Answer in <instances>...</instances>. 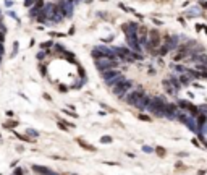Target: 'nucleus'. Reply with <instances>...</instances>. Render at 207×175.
<instances>
[{
  "label": "nucleus",
  "instance_id": "f257e3e1",
  "mask_svg": "<svg viewBox=\"0 0 207 175\" xmlns=\"http://www.w3.org/2000/svg\"><path fill=\"white\" fill-rule=\"evenodd\" d=\"M165 107H167L165 99L160 97V96H155V97H152L150 106L147 110H149L150 114H154L155 117H165Z\"/></svg>",
  "mask_w": 207,
  "mask_h": 175
},
{
  "label": "nucleus",
  "instance_id": "f03ea898",
  "mask_svg": "<svg viewBox=\"0 0 207 175\" xmlns=\"http://www.w3.org/2000/svg\"><path fill=\"white\" fill-rule=\"evenodd\" d=\"M96 67H97L100 71H105V70H112L118 67V58H109V57H102L96 60Z\"/></svg>",
  "mask_w": 207,
  "mask_h": 175
},
{
  "label": "nucleus",
  "instance_id": "7ed1b4c3",
  "mask_svg": "<svg viewBox=\"0 0 207 175\" xmlns=\"http://www.w3.org/2000/svg\"><path fill=\"white\" fill-rule=\"evenodd\" d=\"M160 44H162V41H160V34H158L157 29H152V31H149V45H147V49H149V50L158 49V47H160Z\"/></svg>",
  "mask_w": 207,
  "mask_h": 175
},
{
  "label": "nucleus",
  "instance_id": "20e7f679",
  "mask_svg": "<svg viewBox=\"0 0 207 175\" xmlns=\"http://www.w3.org/2000/svg\"><path fill=\"white\" fill-rule=\"evenodd\" d=\"M133 88V81H130V80H125V81H122L120 84H117L113 88V94H117L118 97H122L123 94H126L128 91Z\"/></svg>",
  "mask_w": 207,
  "mask_h": 175
},
{
  "label": "nucleus",
  "instance_id": "39448f33",
  "mask_svg": "<svg viewBox=\"0 0 207 175\" xmlns=\"http://www.w3.org/2000/svg\"><path fill=\"white\" fill-rule=\"evenodd\" d=\"M126 44H128V47H130L133 52H139L141 54V47L142 45L139 44L138 34H128V36H126Z\"/></svg>",
  "mask_w": 207,
  "mask_h": 175
},
{
  "label": "nucleus",
  "instance_id": "423d86ee",
  "mask_svg": "<svg viewBox=\"0 0 207 175\" xmlns=\"http://www.w3.org/2000/svg\"><path fill=\"white\" fill-rule=\"evenodd\" d=\"M142 96H144V93H142L141 89H134V91H131L130 94H128V96H126V99L125 101L128 102V104H130V106H136V104H138L139 101H141V97Z\"/></svg>",
  "mask_w": 207,
  "mask_h": 175
},
{
  "label": "nucleus",
  "instance_id": "0eeeda50",
  "mask_svg": "<svg viewBox=\"0 0 207 175\" xmlns=\"http://www.w3.org/2000/svg\"><path fill=\"white\" fill-rule=\"evenodd\" d=\"M60 8H61V12H63V15H65L66 18H70L71 15H73V3H71L70 0H61Z\"/></svg>",
  "mask_w": 207,
  "mask_h": 175
},
{
  "label": "nucleus",
  "instance_id": "6e6552de",
  "mask_svg": "<svg viewBox=\"0 0 207 175\" xmlns=\"http://www.w3.org/2000/svg\"><path fill=\"white\" fill-rule=\"evenodd\" d=\"M163 45H165L168 50L178 49V36H167V37H165V42H163Z\"/></svg>",
  "mask_w": 207,
  "mask_h": 175
},
{
  "label": "nucleus",
  "instance_id": "1a4fd4ad",
  "mask_svg": "<svg viewBox=\"0 0 207 175\" xmlns=\"http://www.w3.org/2000/svg\"><path fill=\"white\" fill-rule=\"evenodd\" d=\"M150 101H152V97H150V96H147V94H144V96L141 97V101H139L134 107H136V109H139V110H147V109H149V106H150Z\"/></svg>",
  "mask_w": 207,
  "mask_h": 175
},
{
  "label": "nucleus",
  "instance_id": "9d476101",
  "mask_svg": "<svg viewBox=\"0 0 207 175\" xmlns=\"http://www.w3.org/2000/svg\"><path fill=\"white\" fill-rule=\"evenodd\" d=\"M162 84H163L165 91H167L168 94H170V96H176V94H178V89H176V86H175L173 83L170 81V80H163Z\"/></svg>",
  "mask_w": 207,
  "mask_h": 175
},
{
  "label": "nucleus",
  "instance_id": "9b49d317",
  "mask_svg": "<svg viewBox=\"0 0 207 175\" xmlns=\"http://www.w3.org/2000/svg\"><path fill=\"white\" fill-rule=\"evenodd\" d=\"M120 75V71H117L115 68L112 70H105V71H102V78H104V81H110V80H113L115 76H118Z\"/></svg>",
  "mask_w": 207,
  "mask_h": 175
},
{
  "label": "nucleus",
  "instance_id": "f8f14e48",
  "mask_svg": "<svg viewBox=\"0 0 207 175\" xmlns=\"http://www.w3.org/2000/svg\"><path fill=\"white\" fill-rule=\"evenodd\" d=\"M33 170L37 172V174H41V175H57L55 172H52L50 169H47V167H44V165H33Z\"/></svg>",
  "mask_w": 207,
  "mask_h": 175
},
{
  "label": "nucleus",
  "instance_id": "ddd939ff",
  "mask_svg": "<svg viewBox=\"0 0 207 175\" xmlns=\"http://www.w3.org/2000/svg\"><path fill=\"white\" fill-rule=\"evenodd\" d=\"M122 81H125V76H123L122 73L118 75V76H115L113 80H110V81H107V86H112V88H115L117 84H120Z\"/></svg>",
  "mask_w": 207,
  "mask_h": 175
},
{
  "label": "nucleus",
  "instance_id": "4468645a",
  "mask_svg": "<svg viewBox=\"0 0 207 175\" xmlns=\"http://www.w3.org/2000/svg\"><path fill=\"white\" fill-rule=\"evenodd\" d=\"M197 13H199L197 8H193V10H189V12L186 13V16L188 18H194V15H197Z\"/></svg>",
  "mask_w": 207,
  "mask_h": 175
},
{
  "label": "nucleus",
  "instance_id": "2eb2a0df",
  "mask_svg": "<svg viewBox=\"0 0 207 175\" xmlns=\"http://www.w3.org/2000/svg\"><path fill=\"white\" fill-rule=\"evenodd\" d=\"M199 112L202 115H207V106H199Z\"/></svg>",
  "mask_w": 207,
  "mask_h": 175
},
{
  "label": "nucleus",
  "instance_id": "dca6fc26",
  "mask_svg": "<svg viewBox=\"0 0 207 175\" xmlns=\"http://www.w3.org/2000/svg\"><path fill=\"white\" fill-rule=\"evenodd\" d=\"M100 141H102V143H110V141H112V138H110V136H102Z\"/></svg>",
  "mask_w": 207,
  "mask_h": 175
},
{
  "label": "nucleus",
  "instance_id": "f3484780",
  "mask_svg": "<svg viewBox=\"0 0 207 175\" xmlns=\"http://www.w3.org/2000/svg\"><path fill=\"white\" fill-rule=\"evenodd\" d=\"M33 3H36V0H25V5H26V7H31Z\"/></svg>",
  "mask_w": 207,
  "mask_h": 175
},
{
  "label": "nucleus",
  "instance_id": "a211bd4d",
  "mask_svg": "<svg viewBox=\"0 0 207 175\" xmlns=\"http://www.w3.org/2000/svg\"><path fill=\"white\" fill-rule=\"evenodd\" d=\"M18 122H12V123H5V128H10V126H16Z\"/></svg>",
  "mask_w": 207,
  "mask_h": 175
},
{
  "label": "nucleus",
  "instance_id": "6ab92c4d",
  "mask_svg": "<svg viewBox=\"0 0 207 175\" xmlns=\"http://www.w3.org/2000/svg\"><path fill=\"white\" fill-rule=\"evenodd\" d=\"M28 133L31 135V136H37V135H39V133H37V131H36V130H28Z\"/></svg>",
  "mask_w": 207,
  "mask_h": 175
},
{
  "label": "nucleus",
  "instance_id": "aec40b11",
  "mask_svg": "<svg viewBox=\"0 0 207 175\" xmlns=\"http://www.w3.org/2000/svg\"><path fill=\"white\" fill-rule=\"evenodd\" d=\"M142 149L146 151V152H152V148H149V146H144V148H142Z\"/></svg>",
  "mask_w": 207,
  "mask_h": 175
},
{
  "label": "nucleus",
  "instance_id": "412c9836",
  "mask_svg": "<svg viewBox=\"0 0 207 175\" xmlns=\"http://www.w3.org/2000/svg\"><path fill=\"white\" fill-rule=\"evenodd\" d=\"M15 175H23V170H21V169H16V170H15Z\"/></svg>",
  "mask_w": 207,
  "mask_h": 175
},
{
  "label": "nucleus",
  "instance_id": "4be33fe9",
  "mask_svg": "<svg viewBox=\"0 0 207 175\" xmlns=\"http://www.w3.org/2000/svg\"><path fill=\"white\" fill-rule=\"evenodd\" d=\"M44 57H45L44 52H39V54H37V58H44Z\"/></svg>",
  "mask_w": 207,
  "mask_h": 175
},
{
  "label": "nucleus",
  "instance_id": "5701e85b",
  "mask_svg": "<svg viewBox=\"0 0 207 175\" xmlns=\"http://www.w3.org/2000/svg\"><path fill=\"white\" fill-rule=\"evenodd\" d=\"M139 118H141V120H146V122H149V117H146V115H141Z\"/></svg>",
  "mask_w": 207,
  "mask_h": 175
},
{
  "label": "nucleus",
  "instance_id": "b1692460",
  "mask_svg": "<svg viewBox=\"0 0 207 175\" xmlns=\"http://www.w3.org/2000/svg\"><path fill=\"white\" fill-rule=\"evenodd\" d=\"M0 55H3V45H2V42H0Z\"/></svg>",
  "mask_w": 207,
  "mask_h": 175
},
{
  "label": "nucleus",
  "instance_id": "393cba45",
  "mask_svg": "<svg viewBox=\"0 0 207 175\" xmlns=\"http://www.w3.org/2000/svg\"><path fill=\"white\" fill-rule=\"evenodd\" d=\"M201 7H204V8H207V2H202V3H201Z\"/></svg>",
  "mask_w": 207,
  "mask_h": 175
},
{
  "label": "nucleus",
  "instance_id": "a878e982",
  "mask_svg": "<svg viewBox=\"0 0 207 175\" xmlns=\"http://www.w3.org/2000/svg\"><path fill=\"white\" fill-rule=\"evenodd\" d=\"M71 3H78V2H81V0H70Z\"/></svg>",
  "mask_w": 207,
  "mask_h": 175
},
{
  "label": "nucleus",
  "instance_id": "bb28decb",
  "mask_svg": "<svg viewBox=\"0 0 207 175\" xmlns=\"http://www.w3.org/2000/svg\"><path fill=\"white\" fill-rule=\"evenodd\" d=\"M0 62H2V55H0Z\"/></svg>",
  "mask_w": 207,
  "mask_h": 175
}]
</instances>
